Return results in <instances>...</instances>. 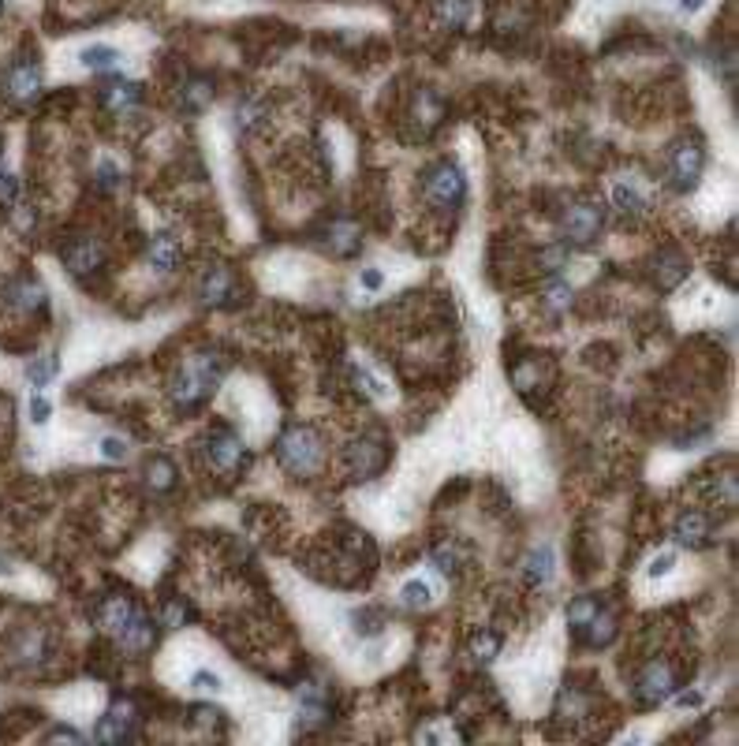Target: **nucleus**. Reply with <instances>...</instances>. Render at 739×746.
<instances>
[{
  "instance_id": "nucleus-1",
  "label": "nucleus",
  "mask_w": 739,
  "mask_h": 746,
  "mask_svg": "<svg viewBox=\"0 0 739 746\" xmlns=\"http://www.w3.org/2000/svg\"><path fill=\"white\" fill-rule=\"evenodd\" d=\"M228 373V355H220V351H194L180 373L172 377V404H176L180 411H199L209 395L217 392L220 377Z\"/></svg>"
},
{
  "instance_id": "nucleus-2",
  "label": "nucleus",
  "mask_w": 739,
  "mask_h": 746,
  "mask_svg": "<svg viewBox=\"0 0 739 746\" xmlns=\"http://www.w3.org/2000/svg\"><path fill=\"white\" fill-rule=\"evenodd\" d=\"M273 456H277V466L284 470V475L307 482L325 466V440L314 426H307V422H291V426L277 437Z\"/></svg>"
},
{
  "instance_id": "nucleus-3",
  "label": "nucleus",
  "mask_w": 739,
  "mask_h": 746,
  "mask_svg": "<svg viewBox=\"0 0 739 746\" xmlns=\"http://www.w3.org/2000/svg\"><path fill=\"white\" fill-rule=\"evenodd\" d=\"M202 459L213 470L217 478H236L251 463V452H246L243 437L228 426V422H213L202 437Z\"/></svg>"
},
{
  "instance_id": "nucleus-4",
  "label": "nucleus",
  "mask_w": 739,
  "mask_h": 746,
  "mask_svg": "<svg viewBox=\"0 0 739 746\" xmlns=\"http://www.w3.org/2000/svg\"><path fill=\"white\" fill-rule=\"evenodd\" d=\"M680 687H683V671H680L672 661H664V657L646 661L643 668L635 671V679H631L635 706H643V709L664 706L669 698H676Z\"/></svg>"
},
{
  "instance_id": "nucleus-5",
  "label": "nucleus",
  "mask_w": 739,
  "mask_h": 746,
  "mask_svg": "<svg viewBox=\"0 0 739 746\" xmlns=\"http://www.w3.org/2000/svg\"><path fill=\"white\" fill-rule=\"evenodd\" d=\"M423 198L437 213H456L467 202V176L456 161H437L423 172Z\"/></svg>"
},
{
  "instance_id": "nucleus-6",
  "label": "nucleus",
  "mask_w": 739,
  "mask_h": 746,
  "mask_svg": "<svg viewBox=\"0 0 739 746\" xmlns=\"http://www.w3.org/2000/svg\"><path fill=\"white\" fill-rule=\"evenodd\" d=\"M605 232V209L594 198H572L560 209V235L568 246H594Z\"/></svg>"
},
{
  "instance_id": "nucleus-7",
  "label": "nucleus",
  "mask_w": 739,
  "mask_h": 746,
  "mask_svg": "<svg viewBox=\"0 0 739 746\" xmlns=\"http://www.w3.org/2000/svg\"><path fill=\"white\" fill-rule=\"evenodd\" d=\"M706 172V149L699 138H680L669 149V161H664V176L676 194H691Z\"/></svg>"
},
{
  "instance_id": "nucleus-8",
  "label": "nucleus",
  "mask_w": 739,
  "mask_h": 746,
  "mask_svg": "<svg viewBox=\"0 0 739 746\" xmlns=\"http://www.w3.org/2000/svg\"><path fill=\"white\" fill-rule=\"evenodd\" d=\"M388 459H392V444L381 433H362V437H355L348 448H343V463H348V475L355 482L378 478L381 470L388 466Z\"/></svg>"
},
{
  "instance_id": "nucleus-9",
  "label": "nucleus",
  "mask_w": 739,
  "mask_h": 746,
  "mask_svg": "<svg viewBox=\"0 0 739 746\" xmlns=\"http://www.w3.org/2000/svg\"><path fill=\"white\" fill-rule=\"evenodd\" d=\"M60 262L67 265L71 277L90 280L93 272L105 269L109 258H105V246H102V239H97V235H71L60 246Z\"/></svg>"
},
{
  "instance_id": "nucleus-10",
  "label": "nucleus",
  "mask_w": 739,
  "mask_h": 746,
  "mask_svg": "<svg viewBox=\"0 0 739 746\" xmlns=\"http://www.w3.org/2000/svg\"><path fill=\"white\" fill-rule=\"evenodd\" d=\"M199 295H202V303L213 306V310H232V306H239V277H236V269L232 265H209L202 272Z\"/></svg>"
},
{
  "instance_id": "nucleus-11",
  "label": "nucleus",
  "mask_w": 739,
  "mask_h": 746,
  "mask_svg": "<svg viewBox=\"0 0 739 746\" xmlns=\"http://www.w3.org/2000/svg\"><path fill=\"white\" fill-rule=\"evenodd\" d=\"M0 295H4V306L15 310V314H45V306H49V295H45L41 280L31 277V272H19V277H12Z\"/></svg>"
},
{
  "instance_id": "nucleus-12",
  "label": "nucleus",
  "mask_w": 739,
  "mask_h": 746,
  "mask_svg": "<svg viewBox=\"0 0 739 746\" xmlns=\"http://www.w3.org/2000/svg\"><path fill=\"white\" fill-rule=\"evenodd\" d=\"M138 735V709L131 702H116L102 720H97V742H128Z\"/></svg>"
},
{
  "instance_id": "nucleus-13",
  "label": "nucleus",
  "mask_w": 739,
  "mask_h": 746,
  "mask_svg": "<svg viewBox=\"0 0 739 746\" xmlns=\"http://www.w3.org/2000/svg\"><path fill=\"white\" fill-rule=\"evenodd\" d=\"M687 272H691V258H687L680 246H661V251L654 254V288L657 291H672L687 280Z\"/></svg>"
},
{
  "instance_id": "nucleus-14",
  "label": "nucleus",
  "mask_w": 739,
  "mask_h": 746,
  "mask_svg": "<svg viewBox=\"0 0 739 746\" xmlns=\"http://www.w3.org/2000/svg\"><path fill=\"white\" fill-rule=\"evenodd\" d=\"M672 537H676V545H683V549H706V545L713 541V519L706 511L687 508L672 522Z\"/></svg>"
},
{
  "instance_id": "nucleus-15",
  "label": "nucleus",
  "mask_w": 739,
  "mask_h": 746,
  "mask_svg": "<svg viewBox=\"0 0 739 746\" xmlns=\"http://www.w3.org/2000/svg\"><path fill=\"white\" fill-rule=\"evenodd\" d=\"M138 612V605H135V597H128V593H109V597H102V605H97V627L102 631H109V635H120L123 627L131 624V616Z\"/></svg>"
},
{
  "instance_id": "nucleus-16",
  "label": "nucleus",
  "mask_w": 739,
  "mask_h": 746,
  "mask_svg": "<svg viewBox=\"0 0 739 746\" xmlns=\"http://www.w3.org/2000/svg\"><path fill=\"white\" fill-rule=\"evenodd\" d=\"M594 716V698L575 687V683H564V690L556 694V720H564V724H583V720Z\"/></svg>"
},
{
  "instance_id": "nucleus-17",
  "label": "nucleus",
  "mask_w": 739,
  "mask_h": 746,
  "mask_svg": "<svg viewBox=\"0 0 739 746\" xmlns=\"http://www.w3.org/2000/svg\"><path fill=\"white\" fill-rule=\"evenodd\" d=\"M609 198H612V209L620 217H628V220H638V217L650 213V198L643 194V187H638L635 180H616Z\"/></svg>"
},
{
  "instance_id": "nucleus-18",
  "label": "nucleus",
  "mask_w": 739,
  "mask_h": 746,
  "mask_svg": "<svg viewBox=\"0 0 739 746\" xmlns=\"http://www.w3.org/2000/svg\"><path fill=\"white\" fill-rule=\"evenodd\" d=\"M325 251L333 258H352L362 251V232H359V224L352 220H329V228H325Z\"/></svg>"
},
{
  "instance_id": "nucleus-19",
  "label": "nucleus",
  "mask_w": 739,
  "mask_h": 746,
  "mask_svg": "<svg viewBox=\"0 0 739 746\" xmlns=\"http://www.w3.org/2000/svg\"><path fill=\"white\" fill-rule=\"evenodd\" d=\"M154 642H157V624L138 608V612L131 616V624L120 631V645H123L128 653L138 657V653H150V650H154Z\"/></svg>"
},
{
  "instance_id": "nucleus-20",
  "label": "nucleus",
  "mask_w": 739,
  "mask_h": 746,
  "mask_svg": "<svg viewBox=\"0 0 739 746\" xmlns=\"http://www.w3.org/2000/svg\"><path fill=\"white\" fill-rule=\"evenodd\" d=\"M553 567H556V553H553V545H534V549L523 556V582H527L530 590L549 586V579H553Z\"/></svg>"
},
{
  "instance_id": "nucleus-21",
  "label": "nucleus",
  "mask_w": 739,
  "mask_h": 746,
  "mask_svg": "<svg viewBox=\"0 0 739 746\" xmlns=\"http://www.w3.org/2000/svg\"><path fill=\"white\" fill-rule=\"evenodd\" d=\"M146 262H150L157 272H172L180 262H183V246L176 235H168V232H157L150 235V243H146Z\"/></svg>"
},
{
  "instance_id": "nucleus-22",
  "label": "nucleus",
  "mask_w": 739,
  "mask_h": 746,
  "mask_svg": "<svg viewBox=\"0 0 739 746\" xmlns=\"http://www.w3.org/2000/svg\"><path fill=\"white\" fill-rule=\"evenodd\" d=\"M102 102H105L109 112L123 116V112H131V109H138V105L146 102V90H142L138 83H128V79H112V83L102 90Z\"/></svg>"
},
{
  "instance_id": "nucleus-23",
  "label": "nucleus",
  "mask_w": 739,
  "mask_h": 746,
  "mask_svg": "<svg viewBox=\"0 0 739 746\" xmlns=\"http://www.w3.org/2000/svg\"><path fill=\"white\" fill-rule=\"evenodd\" d=\"M620 635V627H616V612L612 608H605L601 605V612L590 619V624L575 635V642H583V645H590V650H605V645Z\"/></svg>"
},
{
  "instance_id": "nucleus-24",
  "label": "nucleus",
  "mask_w": 739,
  "mask_h": 746,
  "mask_svg": "<svg viewBox=\"0 0 739 746\" xmlns=\"http://www.w3.org/2000/svg\"><path fill=\"white\" fill-rule=\"evenodd\" d=\"M12 657L19 664H41L49 657V638L38 631V627H22L12 642Z\"/></svg>"
},
{
  "instance_id": "nucleus-25",
  "label": "nucleus",
  "mask_w": 739,
  "mask_h": 746,
  "mask_svg": "<svg viewBox=\"0 0 739 746\" xmlns=\"http://www.w3.org/2000/svg\"><path fill=\"white\" fill-rule=\"evenodd\" d=\"M209 102H213V83L202 79V75H194V79H187V83L180 86V109H183L187 116L206 112Z\"/></svg>"
},
{
  "instance_id": "nucleus-26",
  "label": "nucleus",
  "mask_w": 739,
  "mask_h": 746,
  "mask_svg": "<svg viewBox=\"0 0 739 746\" xmlns=\"http://www.w3.org/2000/svg\"><path fill=\"white\" fill-rule=\"evenodd\" d=\"M38 90H41V71L34 64H15L8 71V93L15 102H31V97H38Z\"/></svg>"
},
{
  "instance_id": "nucleus-27",
  "label": "nucleus",
  "mask_w": 739,
  "mask_h": 746,
  "mask_svg": "<svg viewBox=\"0 0 739 746\" xmlns=\"http://www.w3.org/2000/svg\"><path fill=\"white\" fill-rule=\"evenodd\" d=\"M430 560H433V567L441 571V575H449V579H459V571H463V564H467V556H463V549L456 541H441V545H433L430 549Z\"/></svg>"
},
{
  "instance_id": "nucleus-28",
  "label": "nucleus",
  "mask_w": 739,
  "mask_h": 746,
  "mask_svg": "<svg viewBox=\"0 0 739 746\" xmlns=\"http://www.w3.org/2000/svg\"><path fill=\"white\" fill-rule=\"evenodd\" d=\"M501 645H504V638L497 631H475L471 645H467V653H471L475 664H493V661H497V653H501Z\"/></svg>"
},
{
  "instance_id": "nucleus-29",
  "label": "nucleus",
  "mask_w": 739,
  "mask_h": 746,
  "mask_svg": "<svg viewBox=\"0 0 739 746\" xmlns=\"http://www.w3.org/2000/svg\"><path fill=\"white\" fill-rule=\"evenodd\" d=\"M146 485H150L154 493H168L172 485H176V463H172L168 456H154L150 463H146Z\"/></svg>"
},
{
  "instance_id": "nucleus-30",
  "label": "nucleus",
  "mask_w": 739,
  "mask_h": 746,
  "mask_svg": "<svg viewBox=\"0 0 739 746\" xmlns=\"http://www.w3.org/2000/svg\"><path fill=\"white\" fill-rule=\"evenodd\" d=\"M79 60L90 67V71H112V67H120V53L112 45H86L83 53H79Z\"/></svg>"
},
{
  "instance_id": "nucleus-31",
  "label": "nucleus",
  "mask_w": 739,
  "mask_h": 746,
  "mask_svg": "<svg viewBox=\"0 0 739 746\" xmlns=\"http://www.w3.org/2000/svg\"><path fill=\"white\" fill-rule=\"evenodd\" d=\"M471 15V0H437V19L445 31H459Z\"/></svg>"
},
{
  "instance_id": "nucleus-32",
  "label": "nucleus",
  "mask_w": 739,
  "mask_h": 746,
  "mask_svg": "<svg viewBox=\"0 0 739 746\" xmlns=\"http://www.w3.org/2000/svg\"><path fill=\"white\" fill-rule=\"evenodd\" d=\"M194 619V608L183 601V597H172V601H165V612H161V624L168 627V631H180V627H187Z\"/></svg>"
},
{
  "instance_id": "nucleus-33",
  "label": "nucleus",
  "mask_w": 739,
  "mask_h": 746,
  "mask_svg": "<svg viewBox=\"0 0 739 746\" xmlns=\"http://www.w3.org/2000/svg\"><path fill=\"white\" fill-rule=\"evenodd\" d=\"M572 298H575V291H572L568 280H549V288H546V310L549 314H564L572 306Z\"/></svg>"
},
{
  "instance_id": "nucleus-34",
  "label": "nucleus",
  "mask_w": 739,
  "mask_h": 746,
  "mask_svg": "<svg viewBox=\"0 0 739 746\" xmlns=\"http://www.w3.org/2000/svg\"><path fill=\"white\" fill-rule=\"evenodd\" d=\"M400 601H404L407 608H430V601H433V590H430V582H426V579H411V582L400 590Z\"/></svg>"
},
{
  "instance_id": "nucleus-35",
  "label": "nucleus",
  "mask_w": 739,
  "mask_h": 746,
  "mask_svg": "<svg viewBox=\"0 0 739 746\" xmlns=\"http://www.w3.org/2000/svg\"><path fill=\"white\" fill-rule=\"evenodd\" d=\"M57 369H60V359H57V355H45V359H34V362L27 366V377H31L34 388H45L49 381L57 377Z\"/></svg>"
},
{
  "instance_id": "nucleus-36",
  "label": "nucleus",
  "mask_w": 739,
  "mask_h": 746,
  "mask_svg": "<svg viewBox=\"0 0 739 746\" xmlns=\"http://www.w3.org/2000/svg\"><path fill=\"white\" fill-rule=\"evenodd\" d=\"M352 381L359 385V392L366 395V400H385V395H388V388H385V385H381L370 369H362V366H359V369H352Z\"/></svg>"
},
{
  "instance_id": "nucleus-37",
  "label": "nucleus",
  "mask_w": 739,
  "mask_h": 746,
  "mask_svg": "<svg viewBox=\"0 0 739 746\" xmlns=\"http://www.w3.org/2000/svg\"><path fill=\"white\" fill-rule=\"evenodd\" d=\"M352 619H355V631L366 635V638H370V635H381V627H385V616H381L378 608H362V612H355Z\"/></svg>"
},
{
  "instance_id": "nucleus-38",
  "label": "nucleus",
  "mask_w": 739,
  "mask_h": 746,
  "mask_svg": "<svg viewBox=\"0 0 739 746\" xmlns=\"http://www.w3.org/2000/svg\"><path fill=\"white\" fill-rule=\"evenodd\" d=\"M120 180H123V176H120V168H116L112 161H102V168H97V187H102V191H116Z\"/></svg>"
},
{
  "instance_id": "nucleus-39",
  "label": "nucleus",
  "mask_w": 739,
  "mask_h": 746,
  "mask_svg": "<svg viewBox=\"0 0 739 746\" xmlns=\"http://www.w3.org/2000/svg\"><path fill=\"white\" fill-rule=\"evenodd\" d=\"M191 687L194 690H206V694H217L220 690V676H213V671L202 668V671H194V676H191Z\"/></svg>"
},
{
  "instance_id": "nucleus-40",
  "label": "nucleus",
  "mask_w": 739,
  "mask_h": 746,
  "mask_svg": "<svg viewBox=\"0 0 739 746\" xmlns=\"http://www.w3.org/2000/svg\"><path fill=\"white\" fill-rule=\"evenodd\" d=\"M102 456H105V459H120V463H123V459H128V440H120V437H105V440H102Z\"/></svg>"
},
{
  "instance_id": "nucleus-41",
  "label": "nucleus",
  "mask_w": 739,
  "mask_h": 746,
  "mask_svg": "<svg viewBox=\"0 0 739 746\" xmlns=\"http://www.w3.org/2000/svg\"><path fill=\"white\" fill-rule=\"evenodd\" d=\"M672 567H676V553H661V556H654V560H650V579H664Z\"/></svg>"
},
{
  "instance_id": "nucleus-42",
  "label": "nucleus",
  "mask_w": 739,
  "mask_h": 746,
  "mask_svg": "<svg viewBox=\"0 0 739 746\" xmlns=\"http://www.w3.org/2000/svg\"><path fill=\"white\" fill-rule=\"evenodd\" d=\"M31 414H34V422H38V426H45V422H49V414H53V407H49V400H45V395H34V400H31Z\"/></svg>"
},
{
  "instance_id": "nucleus-43",
  "label": "nucleus",
  "mask_w": 739,
  "mask_h": 746,
  "mask_svg": "<svg viewBox=\"0 0 739 746\" xmlns=\"http://www.w3.org/2000/svg\"><path fill=\"white\" fill-rule=\"evenodd\" d=\"M49 739H53V742H60V739L64 742H83V735L71 732V728H53V732H49Z\"/></svg>"
},
{
  "instance_id": "nucleus-44",
  "label": "nucleus",
  "mask_w": 739,
  "mask_h": 746,
  "mask_svg": "<svg viewBox=\"0 0 739 746\" xmlns=\"http://www.w3.org/2000/svg\"><path fill=\"white\" fill-rule=\"evenodd\" d=\"M381 284H385V277H381V272H378V269H366V272H362V288H370V291H378Z\"/></svg>"
},
{
  "instance_id": "nucleus-45",
  "label": "nucleus",
  "mask_w": 739,
  "mask_h": 746,
  "mask_svg": "<svg viewBox=\"0 0 739 746\" xmlns=\"http://www.w3.org/2000/svg\"><path fill=\"white\" fill-rule=\"evenodd\" d=\"M702 4H706V0H680V12L683 15H695V12H702Z\"/></svg>"
},
{
  "instance_id": "nucleus-46",
  "label": "nucleus",
  "mask_w": 739,
  "mask_h": 746,
  "mask_svg": "<svg viewBox=\"0 0 739 746\" xmlns=\"http://www.w3.org/2000/svg\"><path fill=\"white\" fill-rule=\"evenodd\" d=\"M4 564H8V560H4V556H0V571H8V567H4Z\"/></svg>"
},
{
  "instance_id": "nucleus-47",
  "label": "nucleus",
  "mask_w": 739,
  "mask_h": 746,
  "mask_svg": "<svg viewBox=\"0 0 739 746\" xmlns=\"http://www.w3.org/2000/svg\"><path fill=\"white\" fill-rule=\"evenodd\" d=\"M0 15H4V0H0Z\"/></svg>"
}]
</instances>
